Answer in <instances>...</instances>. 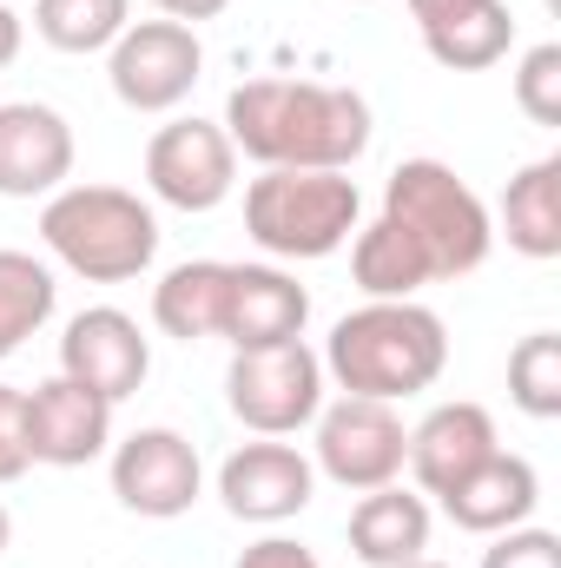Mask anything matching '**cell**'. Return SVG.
<instances>
[{
	"label": "cell",
	"instance_id": "8992f818",
	"mask_svg": "<svg viewBox=\"0 0 561 568\" xmlns=\"http://www.w3.org/2000/svg\"><path fill=\"white\" fill-rule=\"evenodd\" d=\"M225 404L252 436H297L324 410V364L304 337L265 344V351H232Z\"/></svg>",
	"mask_w": 561,
	"mask_h": 568
},
{
	"label": "cell",
	"instance_id": "ac0fdd59",
	"mask_svg": "<svg viewBox=\"0 0 561 568\" xmlns=\"http://www.w3.org/2000/svg\"><path fill=\"white\" fill-rule=\"evenodd\" d=\"M350 549H357V562H370V568L417 562L429 549V503L410 496V489H397V483L370 489L350 509Z\"/></svg>",
	"mask_w": 561,
	"mask_h": 568
},
{
	"label": "cell",
	"instance_id": "5bb4252c",
	"mask_svg": "<svg viewBox=\"0 0 561 568\" xmlns=\"http://www.w3.org/2000/svg\"><path fill=\"white\" fill-rule=\"evenodd\" d=\"M73 179V126L40 100L0 106V199H53Z\"/></svg>",
	"mask_w": 561,
	"mask_h": 568
},
{
	"label": "cell",
	"instance_id": "484cf974",
	"mask_svg": "<svg viewBox=\"0 0 561 568\" xmlns=\"http://www.w3.org/2000/svg\"><path fill=\"white\" fill-rule=\"evenodd\" d=\"M516 106L536 120V126H561V47L542 40L516 60Z\"/></svg>",
	"mask_w": 561,
	"mask_h": 568
},
{
	"label": "cell",
	"instance_id": "d6986e66",
	"mask_svg": "<svg viewBox=\"0 0 561 568\" xmlns=\"http://www.w3.org/2000/svg\"><path fill=\"white\" fill-rule=\"evenodd\" d=\"M502 239H509V252H522L536 265L561 258V152L529 159L502 185Z\"/></svg>",
	"mask_w": 561,
	"mask_h": 568
},
{
	"label": "cell",
	"instance_id": "7a4b0ae2",
	"mask_svg": "<svg viewBox=\"0 0 561 568\" xmlns=\"http://www.w3.org/2000/svg\"><path fill=\"white\" fill-rule=\"evenodd\" d=\"M317 364L344 397L404 404V397H417L442 377L449 331L417 297H370V304H357L350 317L330 324V344H324Z\"/></svg>",
	"mask_w": 561,
	"mask_h": 568
},
{
	"label": "cell",
	"instance_id": "d6a6232c",
	"mask_svg": "<svg viewBox=\"0 0 561 568\" xmlns=\"http://www.w3.org/2000/svg\"><path fill=\"white\" fill-rule=\"evenodd\" d=\"M7 542H13V516L0 509V556H7Z\"/></svg>",
	"mask_w": 561,
	"mask_h": 568
},
{
	"label": "cell",
	"instance_id": "6da1fadb",
	"mask_svg": "<svg viewBox=\"0 0 561 568\" xmlns=\"http://www.w3.org/2000/svg\"><path fill=\"white\" fill-rule=\"evenodd\" d=\"M218 126L265 172H350L370 152V100L324 80H245Z\"/></svg>",
	"mask_w": 561,
	"mask_h": 568
},
{
	"label": "cell",
	"instance_id": "4316f807",
	"mask_svg": "<svg viewBox=\"0 0 561 568\" xmlns=\"http://www.w3.org/2000/svg\"><path fill=\"white\" fill-rule=\"evenodd\" d=\"M482 568H561V536L555 529H536V523L502 529V536H489Z\"/></svg>",
	"mask_w": 561,
	"mask_h": 568
},
{
	"label": "cell",
	"instance_id": "9c48e42d",
	"mask_svg": "<svg viewBox=\"0 0 561 568\" xmlns=\"http://www.w3.org/2000/svg\"><path fill=\"white\" fill-rule=\"evenodd\" d=\"M145 185L172 212H218L238 185V145L212 120H172L145 140Z\"/></svg>",
	"mask_w": 561,
	"mask_h": 568
},
{
	"label": "cell",
	"instance_id": "30bf717a",
	"mask_svg": "<svg viewBox=\"0 0 561 568\" xmlns=\"http://www.w3.org/2000/svg\"><path fill=\"white\" fill-rule=\"evenodd\" d=\"M205 489V463L192 449V436L152 424V429H133L126 443H113V496L120 509H133L145 523H172L198 503Z\"/></svg>",
	"mask_w": 561,
	"mask_h": 568
},
{
	"label": "cell",
	"instance_id": "603a6c76",
	"mask_svg": "<svg viewBox=\"0 0 561 568\" xmlns=\"http://www.w3.org/2000/svg\"><path fill=\"white\" fill-rule=\"evenodd\" d=\"M133 27V0H33V33L53 53H106Z\"/></svg>",
	"mask_w": 561,
	"mask_h": 568
},
{
	"label": "cell",
	"instance_id": "44dd1931",
	"mask_svg": "<svg viewBox=\"0 0 561 568\" xmlns=\"http://www.w3.org/2000/svg\"><path fill=\"white\" fill-rule=\"evenodd\" d=\"M350 278L364 297H417L422 284H436V272H429L417 239L377 212L370 225L350 232Z\"/></svg>",
	"mask_w": 561,
	"mask_h": 568
},
{
	"label": "cell",
	"instance_id": "4fadbf2b",
	"mask_svg": "<svg viewBox=\"0 0 561 568\" xmlns=\"http://www.w3.org/2000/svg\"><path fill=\"white\" fill-rule=\"evenodd\" d=\"M152 371V344H145L140 317H126L120 304H93L80 317H67L60 331V377L86 384L106 404H126Z\"/></svg>",
	"mask_w": 561,
	"mask_h": 568
},
{
	"label": "cell",
	"instance_id": "f546056e",
	"mask_svg": "<svg viewBox=\"0 0 561 568\" xmlns=\"http://www.w3.org/2000/svg\"><path fill=\"white\" fill-rule=\"evenodd\" d=\"M469 7H482V0H410V20H417V33H429V27H442V20H456Z\"/></svg>",
	"mask_w": 561,
	"mask_h": 568
},
{
	"label": "cell",
	"instance_id": "ba28073f",
	"mask_svg": "<svg viewBox=\"0 0 561 568\" xmlns=\"http://www.w3.org/2000/svg\"><path fill=\"white\" fill-rule=\"evenodd\" d=\"M317 476H330L337 489H350V496H370V489H384V483H397L404 476V449H410V429L397 417V404H377V397H337V404H324L317 417Z\"/></svg>",
	"mask_w": 561,
	"mask_h": 568
},
{
	"label": "cell",
	"instance_id": "d4e9b609",
	"mask_svg": "<svg viewBox=\"0 0 561 568\" xmlns=\"http://www.w3.org/2000/svg\"><path fill=\"white\" fill-rule=\"evenodd\" d=\"M509 397L536 424H555L561 417V337L555 331H529L509 351Z\"/></svg>",
	"mask_w": 561,
	"mask_h": 568
},
{
	"label": "cell",
	"instance_id": "2e32d148",
	"mask_svg": "<svg viewBox=\"0 0 561 568\" xmlns=\"http://www.w3.org/2000/svg\"><path fill=\"white\" fill-rule=\"evenodd\" d=\"M310 324V291L278 272V265H232L225 278V317L218 337L232 351H265V344H290Z\"/></svg>",
	"mask_w": 561,
	"mask_h": 568
},
{
	"label": "cell",
	"instance_id": "7402d4cb",
	"mask_svg": "<svg viewBox=\"0 0 561 568\" xmlns=\"http://www.w3.org/2000/svg\"><path fill=\"white\" fill-rule=\"evenodd\" d=\"M509 47H516V13H509V0H482V7H469V13H456V20H442V27L422 33V53H429L436 67H449V73H482V67H496Z\"/></svg>",
	"mask_w": 561,
	"mask_h": 568
},
{
	"label": "cell",
	"instance_id": "e575fe53",
	"mask_svg": "<svg viewBox=\"0 0 561 568\" xmlns=\"http://www.w3.org/2000/svg\"><path fill=\"white\" fill-rule=\"evenodd\" d=\"M350 7H364V0H350Z\"/></svg>",
	"mask_w": 561,
	"mask_h": 568
},
{
	"label": "cell",
	"instance_id": "277c9868",
	"mask_svg": "<svg viewBox=\"0 0 561 568\" xmlns=\"http://www.w3.org/2000/svg\"><path fill=\"white\" fill-rule=\"evenodd\" d=\"M384 219L417 239L436 278H469V272H482L489 252H496V219H489V205H482L476 185H469L456 165H442V159H404V165L384 179Z\"/></svg>",
	"mask_w": 561,
	"mask_h": 568
},
{
	"label": "cell",
	"instance_id": "f1b7e54d",
	"mask_svg": "<svg viewBox=\"0 0 561 568\" xmlns=\"http://www.w3.org/2000/svg\"><path fill=\"white\" fill-rule=\"evenodd\" d=\"M238 568H324L304 542H290V536H258L245 556H238Z\"/></svg>",
	"mask_w": 561,
	"mask_h": 568
},
{
	"label": "cell",
	"instance_id": "ffe728a7",
	"mask_svg": "<svg viewBox=\"0 0 561 568\" xmlns=\"http://www.w3.org/2000/svg\"><path fill=\"white\" fill-rule=\"evenodd\" d=\"M225 278L232 265L225 258H185L172 265L165 278L152 284V324L178 344H205L218 337V317H225Z\"/></svg>",
	"mask_w": 561,
	"mask_h": 568
},
{
	"label": "cell",
	"instance_id": "9a60e30c",
	"mask_svg": "<svg viewBox=\"0 0 561 568\" xmlns=\"http://www.w3.org/2000/svg\"><path fill=\"white\" fill-rule=\"evenodd\" d=\"M502 449V436H496V417L482 410V404H469V397H456V404H436L417 429H410V449H404V469L417 476L422 496H449L469 469H482L489 456Z\"/></svg>",
	"mask_w": 561,
	"mask_h": 568
},
{
	"label": "cell",
	"instance_id": "836d02e7",
	"mask_svg": "<svg viewBox=\"0 0 561 568\" xmlns=\"http://www.w3.org/2000/svg\"><path fill=\"white\" fill-rule=\"evenodd\" d=\"M404 568H449V562H429V556H417V562H404Z\"/></svg>",
	"mask_w": 561,
	"mask_h": 568
},
{
	"label": "cell",
	"instance_id": "5b68a950",
	"mask_svg": "<svg viewBox=\"0 0 561 568\" xmlns=\"http://www.w3.org/2000/svg\"><path fill=\"white\" fill-rule=\"evenodd\" d=\"M364 192L350 172H258L245 185V232L272 258H330L350 245Z\"/></svg>",
	"mask_w": 561,
	"mask_h": 568
},
{
	"label": "cell",
	"instance_id": "52a82bcc",
	"mask_svg": "<svg viewBox=\"0 0 561 568\" xmlns=\"http://www.w3.org/2000/svg\"><path fill=\"white\" fill-rule=\"evenodd\" d=\"M205 73V40L198 27L185 20H133L113 47H106V80H113V100L126 113H172L192 100Z\"/></svg>",
	"mask_w": 561,
	"mask_h": 568
},
{
	"label": "cell",
	"instance_id": "7c38bea8",
	"mask_svg": "<svg viewBox=\"0 0 561 568\" xmlns=\"http://www.w3.org/2000/svg\"><path fill=\"white\" fill-rule=\"evenodd\" d=\"M20 436H27V463L86 469V463H100L113 449V404L93 397L73 377H47L20 404Z\"/></svg>",
	"mask_w": 561,
	"mask_h": 568
},
{
	"label": "cell",
	"instance_id": "8fae6325",
	"mask_svg": "<svg viewBox=\"0 0 561 568\" xmlns=\"http://www.w3.org/2000/svg\"><path fill=\"white\" fill-rule=\"evenodd\" d=\"M317 496V469L297 443L278 436H258V443H238L225 463H218V503L238 516V523H258V529H278L290 516H304Z\"/></svg>",
	"mask_w": 561,
	"mask_h": 568
},
{
	"label": "cell",
	"instance_id": "3957f363",
	"mask_svg": "<svg viewBox=\"0 0 561 568\" xmlns=\"http://www.w3.org/2000/svg\"><path fill=\"white\" fill-rule=\"evenodd\" d=\"M40 245L86 284H133L159 258V219L126 185H60L40 205Z\"/></svg>",
	"mask_w": 561,
	"mask_h": 568
},
{
	"label": "cell",
	"instance_id": "83f0119b",
	"mask_svg": "<svg viewBox=\"0 0 561 568\" xmlns=\"http://www.w3.org/2000/svg\"><path fill=\"white\" fill-rule=\"evenodd\" d=\"M20 404H27V390L0 384V483L27 476V436H20Z\"/></svg>",
	"mask_w": 561,
	"mask_h": 568
},
{
	"label": "cell",
	"instance_id": "cb8c5ba5",
	"mask_svg": "<svg viewBox=\"0 0 561 568\" xmlns=\"http://www.w3.org/2000/svg\"><path fill=\"white\" fill-rule=\"evenodd\" d=\"M60 304L53 272L33 252H0V357H13Z\"/></svg>",
	"mask_w": 561,
	"mask_h": 568
},
{
	"label": "cell",
	"instance_id": "e0dca14e",
	"mask_svg": "<svg viewBox=\"0 0 561 568\" xmlns=\"http://www.w3.org/2000/svg\"><path fill=\"white\" fill-rule=\"evenodd\" d=\"M436 503H442V516H449L462 536H502V529H522V523L536 516L542 476H536L529 456L496 449L482 469H469V476H462L449 496H436Z\"/></svg>",
	"mask_w": 561,
	"mask_h": 568
},
{
	"label": "cell",
	"instance_id": "4dcf8cb0",
	"mask_svg": "<svg viewBox=\"0 0 561 568\" xmlns=\"http://www.w3.org/2000/svg\"><path fill=\"white\" fill-rule=\"evenodd\" d=\"M152 7H159L165 20H185V27H198V20H218L232 0H152Z\"/></svg>",
	"mask_w": 561,
	"mask_h": 568
},
{
	"label": "cell",
	"instance_id": "d590c367",
	"mask_svg": "<svg viewBox=\"0 0 561 568\" xmlns=\"http://www.w3.org/2000/svg\"><path fill=\"white\" fill-rule=\"evenodd\" d=\"M7 7H13V0H7Z\"/></svg>",
	"mask_w": 561,
	"mask_h": 568
},
{
	"label": "cell",
	"instance_id": "1f68e13d",
	"mask_svg": "<svg viewBox=\"0 0 561 568\" xmlns=\"http://www.w3.org/2000/svg\"><path fill=\"white\" fill-rule=\"evenodd\" d=\"M20 40H27V27H20V13H13V7L0 0V73H7L13 60H20Z\"/></svg>",
	"mask_w": 561,
	"mask_h": 568
}]
</instances>
